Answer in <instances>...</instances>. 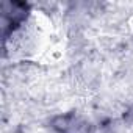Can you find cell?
<instances>
[{
	"mask_svg": "<svg viewBox=\"0 0 133 133\" xmlns=\"http://www.w3.org/2000/svg\"><path fill=\"white\" fill-rule=\"evenodd\" d=\"M52 127L58 133H91L89 124L77 114H63L53 119Z\"/></svg>",
	"mask_w": 133,
	"mask_h": 133,
	"instance_id": "obj_2",
	"label": "cell"
},
{
	"mask_svg": "<svg viewBox=\"0 0 133 133\" xmlns=\"http://www.w3.org/2000/svg\"><path fill=\"white\" fill-rule=\"evenodd\" d=\"M27 13H28V6L25 3L5 2L2 5V16H3V30H5V35H8L10 31H14V28H17L25 21Z\"/></svg>",
	"mask_w": 133,
	"mask_h": 133,
	"instance_id": "obj_1",
	"label": "cell"
}]
</instances>
